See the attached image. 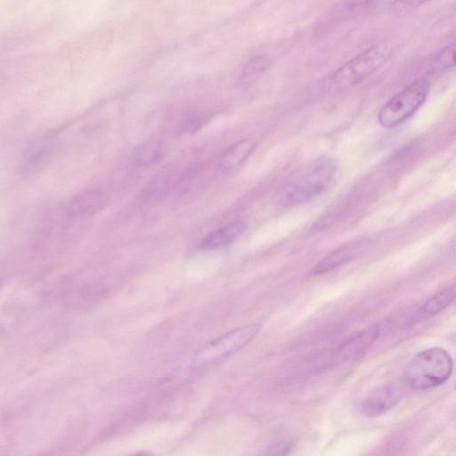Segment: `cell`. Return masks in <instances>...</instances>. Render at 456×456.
<instances>
[{"instance_id": "cell-3", "label": "cell", "mask_w": 456, "mask_h": 456, "mask_svg": "<svg viewBox=\"0 0 456 456\" xmlns=\"http://www.w3.org/2000/svg\"><path fill=\"white\" fill-rule=\"evenodd\" d=\"M338 164L331 159L317 160L287 184L281 197L284 207L304 204L327 191L336 179Z\"/></svg>"}, {"instance_id": "cell-17", "label": "cell", "mask_w": 456, "mask_h": 456, "mask_svg": "<svg viewBox=\"0 0 456 456\" xmlns=\"http://www.w3.org/2000/svg\"><path fill=\"white\" fill-rule=\"evenodd\" d=\"M348 1H350L352 4H366V3L373 1V0H348Z\"/></svg>"}, {"instance_id": "cell-1", "label": "cell", "mask_w": 456, "mask_h": 456, "mask_svg": "<svg viewBox=\"0 0 456 456\" xmlns=\"http://www.w3.org/2000/svg\"><path fill=\"white\" fill-rule=\"evenodd\" d=\"M392 51L387 43H379L364 50L327 77L322 82L321 89L334 94L357 85L385 64Z\"/></svg>"}, {"instance_id": "cell-13", "label": "cell", "mask_w": 456, "mask_h": 456, "mask_svg": "<svg viewBox=\"0 0 456 456\" xmlns=\"http://www.w3.org/2000/svg\"><path fill=\"white\" fill-rule=\"evenodd\" d=\"M271 65L266 55H257L249 60L244 66L240 76L241 85H249L257 80Z\"/></svg>"}, {"instance_id": "cell-2", "label": "cell", "mask_w": 456, "mask_h": 456, "mask_svg": "<svg viewBox=\"0 0 456 456\" xmlns=\"http://www.w3.org/2000/svg\"><path fill=\"white\" fill-rule=\"evenodd\" d=\"M452 369V359L445 349L430 347L411 360L404 371V380L412 389L426 390L447 381Z\"/></svg>"}, {"instance_id": "cell-4", "label": "cell", "mask_w": 456, "mask_h": 456, "mask_svg": "<svg viewBox=\"0 0 456 456\" xmlns=\"http://www.w3.org/2000/svg\"><path fill=\"white\" fill-rule=\"evenodd\" d=\"M428 84L416 80L391 97L379 110L378 120L386 128L394 127L414 114L425 102Z\"/></svg>"}, {"instance_id": "cell-15", "label": "cell", "mask_w": 456, "mask_h": 456, "mask_svg": "<svg viewBox=\"0 0 456 456\" xmlns=\"http://www.w3.org/2000/svg\"><path fill=\"white\" fill-rule=\"evenodd\" d=\"M430 0H395L393 6L396 11L404 12L419 7Z\"/></svg>"}, {"instance_id": "cell-6", "label": "cell", "mask_w": 456, "mask_h": 456, "mask_svg": "<svg viewBox=\"0 0 456 456\" xmlns=\"http://www.w3.org/2000/svg\"><path fill=\"white\" fill-rule=\"evenodd\" d=\"M379 327L369 326L346 340L337 351L334 363H340L355 359L367 350L379 338Z\"/></svg>"}, {"instance_id": "cell-12", "label": "cell", "mask_w": 456, "mask_h": 456, "mask_svg": "<svg viewBox=\"0 0 456 456\" xmlns=\"http://www.w3.org/2000/svg\"><path fill=\"white\" fill-rule=\"evenodd\" d=\"M354 256L355 250L352 246H343L316 264L312 273L315 275L327 273L351 261Z\"/></svg>"}, {"instance_id": "cell-7", "label": "cell", "mask_w": 456, "mask_h": 456, "mask_svg": "<svg viewBox=\"0 0 456 456\" xmlns=\"http://www.w3.org/2000/svg\"><path fill=\"white\" fill-rule=\"evenodd\" d=\"M399 400V391L394 386L384 385L367 395L361 403V409L366 416L377 417L395 407Z\"/></svg>"}, {"instance_id": "cell-11", "label": "cell", "mask_w": 456, "mask_h": 456, "mask_svg": "<svg viewBox=\"0 0 456 456\" xmlns=\"http://www.w3.org/2000/svg\"><path fill=\"white\" fill-rule=\"evenodd\" d=\"M456 299V287H450L443 289L428 298L410 321L414 325L423 320L429 319L445 308Z\"/></svg>"}, {"instance_id": "cell-8", "label": "cell", "mask_w": 456, "mask_h": 456, "mask_svg": "<svg viewBox=\"0 0 456 456\" xmlns=\"http://www.w3.org/2000/svg\"><path fill=\"white\" fill-rule=\"evenodd\" d=\"M247 229L244 219L232 221L209 232L200 242L203 249H216L230 245L240 238Z\"/></svg>"}, {"instance_id": "cell-16", "label": "cell", "mask_w": 456, "mask_h": 456, "mask_svg": "<svg viewBox=\"0 0 456 456\" xmlns=\"http://www.w3.org/2000/svg\"><path fill=\"white\" fill-rule=\"evenodd\" d=\"M156 146L157 145L148 144L145 146V149L141 151L140 156L138 158V160L141 162V164L151 163L158 159L159 151Z\"/></svg>"}, {"instance_id": "cell-10", "label": "cell", "mask_w": 456, "mask_h": 456, "mask_svg": "<svg viewBox=\"0 0 456 456\" xmlns=\"http://www.w3.org/2000/svg\"><path fill=\"white\" fill-rule=\"evenodd\" d=\"M257 142L253 138L241 139L229 146L219 157L217 167L226 171L244 162L254 151Z\"/></svg>"}, {"instance_id": "cell-5", "label": "cell", "mask_w": 456, "mask_h": 456, "mask_svg": "<svg viewBox=\"0 0 456 456\" xmlns=\"http://www.w3.org/2000/svg\"><path fill=\"white\" fill-rule=\"evenodd\" d=\"M259 323H250L231 330L212 341L202 354L208 364L223 362L245 347L260 330Z\"/></svg>"}, {"instance_id": "cell-14", "label": "cell", "mask_w": 456, "mask_h": 456, "mask_svg": "<svg viewBox=\"0 0 456 456\" xmlns=\"http://www.w3.org/2000/svg\"><path fill=\"white\" fill-rule=\"evenodd\" d=\"M435 66L442 69L456 66V39L440 50L436 56Z\"/></svg>"}, {"instance_id": "cell-9", "label": "cell", "mask_w": 456, "mask_h": 456, "mask_svg": "<svg viewBox=\"0 0 456 456\" xmlns=\"http://www.w3.org/2000/svg\"><path fill=\"white\" fill-rule=\"evenodd\" d=\"M108 201L105 192L91 189L76 196L69 203V211L76 216L92 215L104 208Z\"/></svg>"}]
</instances>
